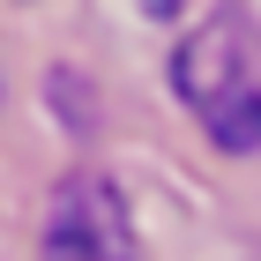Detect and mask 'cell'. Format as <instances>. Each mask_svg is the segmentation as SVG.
Returning <instances> with one entry per match:
<instances>
[{"mask_svg":"<svg viewBox=\"0 0 261 261\" xmlns=\"http://www.w3.org/2000/svg\"><path fill=\"white\" fill-rule=\"evenodd\" d=\"M172 90H179V105L201 120V135L217 149H231V157L261 149V45H254L239 8H217L201 30L179 38Z\"/></svg>","mask_w":261,"mask_h":261,"instance_id":"6da1fadb","label":"cell"},{"mask_svg":"<svg viewBox=\"0 0 261 261\" xmlns=\"http://www.w3.org/2000/svg\"><path fill=\"white\" fill-rule=\"evenodd\" d=\"M38 261H135V217L105 172H67L45 209Z\"/></svg>","mask_w":261,"mask_h":261,"instance_id":"7a4b0ae2","label":"cell"}]
</instances>
